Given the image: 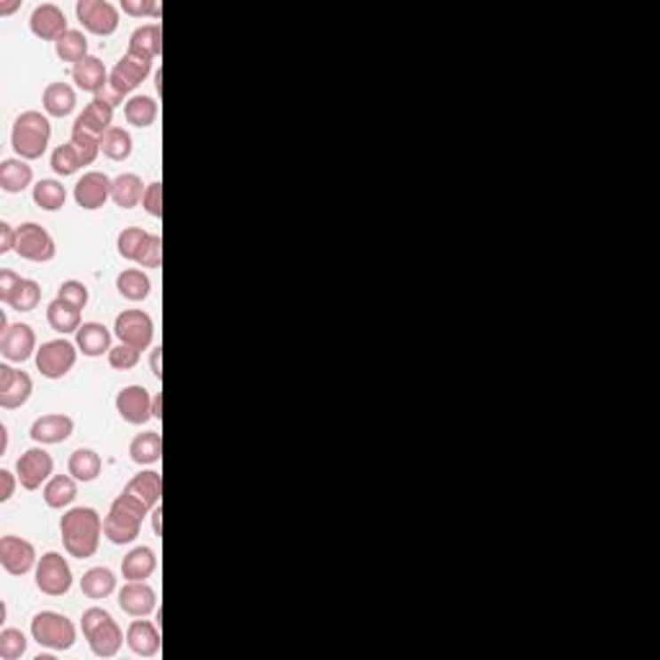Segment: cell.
I'll list each match as a JSON object with an SVG mask.
<instances>
[{
    "mask_svg": "<svg viewBox=\"0 0 660 660\" xmlns=\"http://www.w3.org/2000/svg\"><path fill=\"white\" fill-rule=\"evenodd\" d=\"M60 534H62V545L68 555L76 560H88L99 553V545L104 537V519L91 505L70 508L60 519Z\"/></svg>",
    "mask_w": 660,
    "mask_h": 660,
    "instance_id": "obj_1",
    "label": "cell"
},
{
    "mask_svg": "<svg viewBox=\"0 0 660 660\" xmlns=\"http://www.w3.org/2000/svg\"><path fill=\"white\" fill-rule=\"evenodd\" d=\"M147 513H150V508L145 503L122 490V496L114 498L108 513H106L104 537L111 545H132L142 531V521Z\"/></svg>",
    "mask_w": 660,
    "mask_h": 660,
    "instance_id": "obj_2",
    "label": "cell"
},
{
    "mask_svg": "<svg viewBox=\"0 0 660 660\" xmlns=\"http://www.w3.org/2000/svg\"><path fill=\"white\" fill-rule=\"evenodd\" d=\"M52 139V124L50 116L42 111H21L11 130V145L21 160H39Z\"/></svg>",
    "mask_w": 660,
    "mask_h": 660,
    "instance_id": "obj_3",
    "label": "cell"
},
{
    "mask_svg": "<svg viewBox=\"0 0 660 660\" xmlns=\"http://www.w3.org/2000/svg\"><path fill=\"white\" fill-rule=\"evenodd\" d=\"M80 630H83V637L88 640L91 653L96 658H114L127 640L122 627L116 624V619L101 607H91L83 611Z\"/></svg>",
    "mask_w": 660,
    "mask_h": 660,
    "instance_id": "obj_4",
    "label": "cell"
},
{
    "mask_svg": "<svg viewBox=\"0 0 660 660\" xmlns=\"http://www.w3.org/2000/svg\"><path fill=\"white\" fill-rule=\"evenodd\" d=\"M31 637L50 650H70L78 640V630L70 616L60 611H39L31 619Z\"/></svg>",
    "mask_w": 660,
    "mask_h": 660,
    "instance_id": "obj_5",
    "label": "cell"
},
{
    "mask_svg": "<svg viewBox=\"0 0 660 660\" xmlns=\"http://www.w3.org/2000/svg\"><path fill=\"white\" fill-rule=\"evenodd\" d=\"M34 583L36 588L44 593V596H68L70 588H73V570H70V562L60 553H47V555L39 557L36 568H34Z\"/></svg>",
    "mask_w": 660,
    "mask_h": 660,
    "instance_id": "obj_6",
    "label": "cell"
},
{
    "mask_svg": "<svg viewBox=\"0 0 660 660\" xmlns=\"http://www.w3.org/2000/svg\"><path fill=\"white\" fill-rule=\"evenodd\" d=\"M78 354L80 351L76 344H70L65 338H54V341H47L36 348L34 362H36V370L42 371V377L62 379L73 371L76 362H78Z\"/></svg>",
    "mask_w": 660,
    "mask_h": 660,
    "instance_id": "obj_7",
    "label": "cell"
},
{
    "mask_svg": "<svg viewBox=\"0 0 660 660\" xmlns=\"http://www.w3.org/2000/svg\"><path fill=\"white\" fill-rule=\"evenodd\" d=\"M16 253L31 261V264H50L57 256V243L54 238L36 222H24L19 227V240H16Z\"/></svg>",
    "mask_w": 660,
    "mask_h": 660,
    "instance_id": "obj_8",
    "label": "cell"
},
{
    "mask_svg": "<svg viewBox=\"0 0 660 660\" xmlns=\"http://www.w3.org/2000/svg\"><path fill=\"white\" fill-rule=\"evenodd\" d=\"M114 333H116L119 344L134 346V348L145 351L155 338V322L145 310H124L114 320Z\"/></svg>",
    "mask_w": 660,
    "mask_h": 660,
    "instance_id": "obj_9",
    "label": "cell"
},
{
    "mask_svg": "<svg viewBox=\"0 0 660 660\" xmlns=\"http://www.w3.org/2000/svg\"><path fill=\"white\" fill-rule=\"evenodd\" d=\"M76 13L80 24L96 36H111L119 28V8L108 0H78Z\"/></svg>",
    "mask_w": 660,
    "mask_h": 660,
    "instance_id": "obj_10",
    "label": "cell"
},
{
    "mask_svg": "<svg viewBox=\"0 0 660 660\" xmlns=\"http://www.w3.org/2000/svg\"><path fill=\"white\" fill-rule=\"evenodd\" d=\"M52 473L54 459L44 447L27 449L19 457V462H16V475H19V482L27 490H39L42 485H47V480L52 477Z\"/></svg>",
    "mask_w": 660,
    "mask_h": 660,
    "instance_id": "obj_11",
    "label": "cell"
},
{
    "mask_svg": "<svg viewBox=\"0 0 660 660\" xmlns=\"http://www.w3.org/2000/svg\"><path fill=\"white\" fill-rule=\"evenodd\" d=\"M39 557H36V547L24 539V537H13V534H5L0 539V565L5 573L11 576H27L36 568Z\"/></svg>",
    "mask_w": 660,
    "mask_h": 660,
    "instance_id": "obj_12",
    "label": "cell"
},
{
    "mask_svg": "<svg viewBox=\"0 0 660 660\" xmlns=\"http://www.w3.org/2000/svg\"><path fill=\"white\" fill-rule=\"evenodd\" d=\"M0 354L11 364H24L36 356V333L27 322H13L0 336Z\"/></svg>",
    "mask_w": 660,
    "mask_h": 660,
    "instance_id": "obj_13",
    "label": "cell"
},
{
    "mask_svg": "<svg viewBox=\"0 0 660 660\" xmlns=\"http://www.w3.org/2000/svg\"><path fill=\"white\" fill-rule=\"evenodd\" d=\"M153 400L142 385H130L122 387L116 395V413L122 416V421L132 423V425H145L153 418Z\"/></svg>",
    "mask_w": 660,
    "mask_h": 660,
    "instance_id": "obj_14",
    "label": "cell"
},
{
    "mask_svg": "<svg viewBox=\"0 0 660 660\" xmlns=\"http://www.w3.org/2000/svg\"><path fill=\"white\" fill-rule=\"evenodd\" d=\"M31 393H34V379L27 371L0 364V408L16 410V408L27 405Z\"/></svg>",
    "mask_w": 660,
    "mask_h": 660,
    "instance_id": "obj_15",
    "label": "cell"
},
{
    "mask_svg": "<svg viewBox=\"0 0 660 660\" xmlns=\"http://www.w3.org/2000/svg\"><path fill=\"white\" fill-rule=\"evenodd\" d=\"M111 186L114 179H108L101 171H88L83 173L76 188H73V196H76V204L88 211H96L104 207L106 202L111 199Z\"/></svg>",
    "mask_w": 660,
    "mask_h": 660,
    "instance_id": "obj_16",
    "label": "cell"
},
{
    "mask_svg": "<svg viewBox=\"0 0 660 660\" xmlns=\"http://www.w3.org/2000/svg\"><path fill=\"white\" fill-rule=\"evenodd\" d=\"M28 27H31V34L44 39V42H57L62 39L70 28H68V16L60 5L54 3H42L34 8L31 19H28Z\"/></svg>",
    "mask_w": 660,
    "mask_h": 660,
    "instance_id": "obj_17",
    "label": "cell"
},
{
    "mask_svg": "<svg viewBox=\"0 0 660 660\" xmlns=\"http://www.w3.org/2000/svg\"><path fill=\"white\" fill-rule=\"evenodd\" d=\"M76 431V421L65 413H47L42 418L31 423V441L42 444V447H52V444H62L73 436Z\"/></svg>",
    "mask_w": 660,
    "mask_h": 660,
    "instance_id": "obj_18",
    "label": "cell"
},
{
    "mask_svg": "<svg viewBox=\"0 0 660 660\" xmlns=\"http://www.w3.org/2000/svg\"><path fill=\"white\" fill-rule=\"evenodd\" d=\"M119 608L130 616H150L158 608V593L145 581H127L119 588Z\"/></svg>",
    "mask_w": 660,
    "mask_h": 660,
    "instance_id": "obj_19",
    "label": "cell"
},
{
    "mask_svg": "<svg viewBox=\"0 0 660 660\" xmlns=\"http://www.w3.org/2000/svg\"><path fill=\"white\" fill-rule=\"evenodd\" d=\"M150 70H153V62L139 60V57H134V54L127 52L116 65H114V70L108 73V83H111L122 96H130L134 88L150 76Z\"/></svg>",
    "mask_w": 660,
    "mask_h": 660,
    "instance_id": "obj_20",
    "label": "cell"
},
{
    "mask_svg": "<svg viewBox=\"0 0 660 660\" xmlns=\"http://www.w3.org/2000/svg\"><path fill=\"white\" fill-rule=\"evenodd\" d=\"M127 645L139 658H155L160 653L158 624L150 622L147 616H137L127 627Z\"/></svg>",
    "mask_w": 660,
    "mask_h": 660,
    "instance_id": "obj_21",
    "label": "cell"
},
{
    "mask_svg": "<svg viewBox=\"0 0 660 660\" xmlns=\"http://www.w3.org/2000/svg\"><path fill=\"white\" fill-rule=\"evenodd\" d=\"M76 346H78L83 356L99 359V356H104V354L111 351V330L106 328L104 322H96V320L83 322L78 333H76Z\"/></svg>",
    "mask_w": 660,
    "mask_h": 660,
    "instance_id": "obj_22",
    "label": "cell"
},
{
    "mask_svg": "<svg viewBox=\"0 0 660 660\" xmlns=\"http://www.w3.org/2000/svg\"><path fill=\"white\" fill-rule=\"evenodd\" d=\"M42 106L47 111V116H54V119H65L76 111L78 106V93L70 83H50L42 93Z\"/></svg>",
    "mask_w": 660,
    "mask_h": 660,
    "instance_id": "obj_23",
    "label": "cell"
},
{
    "mask_svg": "<svg viewBox=\"0 0 660 660\" xmlns=\"http://www.w3.org/2000/svg\"><path fill=\"white\" fill-rule=\"evenodd\" d=\"M127 52L139 57V60L155 62L160 52H163V28H160V24H145V27L134 28Z\"/></svg>",
    "mask_w": 660,
    "mask_h": 660,
    "instance_id": "obj_24",
    "label": "cell"
},
{
    "mask_svg": "<svg viewBox=\"0 0 660 660\" xmlns=\"http://www.w3.org/2000/svg\"><path fill=\"white\" fill-rule=\"evenodd\" d=\"M73 83L78 85L80 91L96 96L108 83V70H106V65L99 57L88 54L85 60H80L78 65H73Z\"/></svg>",
    "mask_w": 660,
    "mask_h": 660,
    "instance_id": "obj_25",
    "label": "cell"
},
{
    "mask_svg": "<svg viewBox=\"0 0 660 660\" xmlns=\"http://www.w3.org/2000/svg\"><path fill=\"white\" fill-rule=\"evenodd\" d=\"M111 122H114V108L93 99L91 104L80 111L73 127H76V130H83V132L93 134V137H104V134L114 127Z\"/></svg>",
    "mask_w": 660,
    "mask_h": 660,
    "instance_id": "obj_26",
    "label": "cell"
},
{
    "mask_svg": "<svg viewBox=\"0 0 660 660\" xmlns=\"http://www.w3.org/2000/svg\"><path fill=\"white\" fill-rule=\"evenodd\" d=\"M124 493H130L132 498L142 501L147 508H155L163 498V477L155 470H142L127 482Z\"/></svg>",
    "mask_w": 660,
    "mask_h": 660,
    "instance_id": "obj_27",
    "label": "cell"
},
{
    "mask_svg": "<svg viewBox=\"0 0 660 660\" xmlns=\"http://www.w3.org/2000/svg\"><path fill=\"white\" fill-rule=\"evenodd\" d=\"M158 570V557L150 547H134L122 560V576L127 581H147Z\"/></svg>",
    "mask_w": 660,
    "mask_h": 660,
    "instance_id": "obj_28",
    "label": "cell"
},
{
    "mask_svg": "<svg viewBox=\"0 0 660 660\" xmlns=\"http://www.w3.org/2000/svg\"><path fill=\"white\" fill-rule=\"evenodd\" d=\"M34 181V171L27 160L5 158L0 163V188L5 194H21Z\"/></svg>",
    "mask_w": 660,
    "mask_h": 660,
    "instance_id": "obj_29",
    "label": "cell"
},
{
    "mask_svg": "<svg viewBox=\"0 0 660 660\" xmlns=\"http://www.w3.org/2000/svg\"><path fill=\"white\" fill-rule=\"evenodd\" d=\"M145 196V184L137 173H122L114 179L111 186V202L122 210H134L137 204H142Z\"/></svg>",
    "mask_w": 660,
    "mask_h": 660,
    "instance_id": "obj_30",
    "label": "cell"
},
{
    "mask_svg": "<svg viewBox=\"0 0 660 660\" xmlns=\"http://www.w3.org/2000/svg\"><path fill=\"white\" fill-rule=\"evenodd\" d=\"M80 591L85 599L91 601H101L108 599L116 591V576L108 568H91L88 573H83L80 578Z\"/></svg>",
    "mask_w": 660,
    "mask_h": 660,
    "instance_id": "obj_31",
    "label": "cell"
},
{
    "mask_svg": "<svg viewBox=\"0 0 660 660\" xmlns=\"http://www.w3.org/2000/svg\"><path fill=\"white\" fill-rule=\"evenodd\" d=\"M130 457L134 465H158L163 457V436L158 431H142L130 441Z\"/></svg>",
    "mask_w": 660,
    "mask_h": 660,
    "instance_id": "obj_32",
    "label": "cell"
},
{
    "mask_svg": "<svg viewBox=\"0 0 660 660\" xmlns=\"http://www.w3.org/2000/svg\"><path fill=\"white\" fill-rule=\"evenodd\" d=\"M116 291L130 299V302H142L150 297L153 291V282L150 276L142 271V268H124L119 276H116Z\"/></svg>",
    "mask_w": 660,
    "mask_h": 660,
    "instance_id": "obj_33",
    "label": "cell"
},
{
    "mask_svg": "<svg viewBox=\"0 0 660 660\" xmlns=\"http://www.w3.org/2000/svg\"><path fill=\"white\" fill-rule=\"evenodd\" d=\"M44 503L50 508H68L70 503L78 498V480L73 475H54L47 480L44 490Z\"/></svg>",
    "mask_w": 660,
    "mask_h": 660,
    "instance_id": "obj_34",
    "label": "cell"
},
{
    "mask_svg": "<svg viewBox=\"0 0 660 660\" xmlns=\"http://www.w3.org/2000/svg\"><path fill=\"white\" fill-rule=\"evenodd\" d=\"M47 322L52 325V330L62 333V336L78 333V328L83 325L78 307L70 305V302H65V299H60V297L47 305Z\"/></svg>",
    "mask_w": 660,
    "mask_h": 660,
    "instance_id": "obj_35",
    "label": "cell"
},
{
    "mask_svg": "<svg viewBox=\"0 0 660 660\" xmlns=\"http://www.w3.org/2000/svg\"><path fill=\"white\" fill-rule=\"evenodd\" d=\"M101 454L93 449H76L68 459V473L76 477L78 482H93L101 475Z\"/></svg>",
    "mask_w": 660,
    "mask_h": 660,
    "instance_id": "obj_36",
    "label": "cell"
},
{
    "mask_svg": "<svg viewBox=\"0 0 660 660\" xmlns=\"http://www.w3.org/2000/svg\"><path fill=\"white\" fill-rule=\"evenodd\" d=\"M124 119L137 127V130H147L158 122V101L150 96H132L124 104Z\"/></svg>",
    "mask_w": 660,
    "mask_h": 660,
    "instance_id": "obj_37",
    "label": "cell"
},
{
    "mask_svg": "<svg viewBox=\"0 0 660 660\" xmlns=\"http://www.w3.org/2000/svg\"><path fill=\"white\" fill-rule=\"evenodd\" d=\"M31 196H34V204L39 210L57 211L62 210L65 202H68V188L60 184V181H54V179H42V181H36Z\"/></svg>",
    "mask_w": 660,
    "mask_h": 660,
    "instance_id": "obj_38",
    "label": "cell"
},
{
    "mask_svg": "<svg viewBox=\"0 0 660 660\" xmlns=\"http://www.w3.org/2000/svg\"><path fill=\"white\" fill-rule=\"evenodd\" d=\"M132 134L127 132L124 127H111L108 132L101 137V153L106 158L114 160V163H122L132 155Z\"/></svg>",
    "mask_w": 660,
    "mask_h": 660,
    "instance_id": "obj_39",
    "label": "cell"
},
{
    "mask_svg": "<svg viewBox=\"0 0 660 660\" xmlns=\"http://www.w3.org/2000/svg\"><path fill=\"white\" fill-rule=\"evenodd\" d=\"M54 52L57 57L62 60V62H73V65H78L80 60H85L88 57V39H85V34L78 31V28H70L62 39H57L54 42Z\"/></svg>",
    "mask_w": 660,
    "mask_h": 660,
    "instance_id": "obj_40",
    "label": "cell"
},
{
    "mask_svg": "<svg viewBox=\"0 0 660 660\" xmlns=\"http://www.w3.org/2000/svg\"><path fill=\"white\" fill-rule=\"evenodd\" d=\"M39 299H42V287H39V282H34V279H21V284L16 287L13 297L8 299V307H11V310H19V313H31V310H36Z\"/></svg>",
    "mask_w": 660,
    "mask_h": 660,
    "instance_id": "obj_41",
    "label": "cell"
},
{
    "mask_svg": "<svg viewBox=\"0 0 660 660\" xmlns=\"http://www.w3.org/2000/svg\"><path fill=\"white\" fill-rule=\"evenodd\" d=\"M50 165L57 176H76L80 168H83V160H80L78 150L68 142V145H57L52 150V158H50Z\"/></svg>",
    "mask_w": 660,
    "mask_h": 660,
    "instance_id": "obj_42",
    "label": "cell"
},
{
    "mask_svg": "<svg viewBox=\"0 0 660 660\" xmlns=\"http://www.w3.org/2000/svg\"><path fill=\"white\" fill-rule=\"evenodd\" d=\"M150 233H145L142 227H124L116 238V250L124 261H137V253L142 248V243L147 240Z\"/></svg>",
    "mask_w": 660,
    "mask_h": 660,
    "instance_id": "obj_43",
    "label": "cell"
},
{
    "mask_svg": "<svg viewBox=\"0 0 660 660\" xmlns=\"http://www.w3.org/2000/svg\"><path fill=\"white\" fill-rule=\"evenodd\" d=\"M27 634L21 630H13V627H5L0 632V658L3 660H19L27 653Z\"/></svg>",
    "mask_w": 660,
    "mask_h": 660,
    "instance_id": "obj_44",
    "label": "cell"
},
{
    "mask_svg": "<svg viewBox=\"0 0 660 660\" xmlns=\"http://www.w3.org/2000/svg\"><path fill=\"white\" fill-rule=\"evenodd\" d=\"M70 145L78 150L83 165H91L101 153V137H93V134L76 130V127H73V134H70Z\"/></svg>",
    "mask_w": 660,
    "mask_h": 660,
    "instance_id": "obj_45",
    "label": "cell"
},
{
    "mask_svg": "<svg viewBox=\"0 0 660 660\" xmlns=\"http://www.w3.org/2000/svg\"><path fill=\"white\" fill-rule=\"evenodd\" d=\"M106 356H108V367H111V370L127 371V370H134V367L139 364L142 351H139V348H134V346L119 344V346H111V351H108Z\"/></svg>",
    "mask_w": 660,
    "mask_h": 660,
    "instance_id": "obj_46",
    "label": "cell"
},
{
    "mask_svg": "<svg viewBox=\"0 0 660 660\" xmlns=\"http://www.w3.org/2000/svg\"><path fill=\"white\" fill-rule=\"evenodd\" d=\"M134 264H139L142 268H160L163 264V240L160 235H147V240L142 243V248H139V253H137V261Z\"/></svg>",
    "mask_w": 660,
    "mask_h": 660,
    "instance_id": "obj_47",
    "label": "cell"
},
{
    "mask_svg": "<svg viewBox=\"0 0 660 660\" xmlns=\"http://www.w3.org/2000/svg\"><path fill=\"white\" fill-rule=\"evenodd\" d=\"M57 297L65 299V302H70V305H76L78 310H85V307H88V299H91V291H88V287H85L83 282H78V279H68V282L60 284Z\"/></svg>",
    "mask_w": 660,
    "mask_h": 660,
    "instance_id": "obj_48",
    "label": "cell"
},
{
    "mask_svg": "<svg viewBox=\"0 0 660 660\" xmlns=\"http://www.w3.org/2000/svg\"><path fill=\"white\" fill-rule=\"evenodd\" d=\"M119 11H124L127 16H134V19H158L160 16V3L158 0H122Z\"/></svg>",
    "mask_w": 660,
    "mask_h": 660,
    "instance_id": "obj_49",
    "label": "cell"
},
{
    "mask_svg": "<svg viewBox=\"0 0 660 660\" xmlns=\"http://www.w3.org/2000/svg\"><path fill=\"white\" fill-rule=\"evenodd\" d=\"M142 207L150 217L160 219L163 217V184L153 181V184L145 188V196H142Z\"/></svg>",
    "mask_w": 660,
    "mask_h": 660,
    "instance_id": "obj_50",
    "label": "cell"
},
{
    "mask_svg": "<svg viewBox=\"0 0 660 660\" xmlns=\"http://www.w3.org/2000/svg\"><path fill=\"white\" fill-rule=\"evenodd\" d=\"M19 284H21V276L16 271H11V268L0 271V302L3 305H8V299L13 297V291H16Z\"/></svg>",
    "mask_w": 660,
    "mask_h": 660,
    "instance_id": "obj_51",
    "label": "cell"
},
{
    "mask_svg": "<svg viewBox=\"0 0 660 660\" xmlns=\"http://www.w3.org/2000/svg\"><path fill=\"white\" fill-rule=\"evenodd\" d=\"M16 240H19V227H13L8 222H0V256L16 250Z\"/></svg>",
    "mask_w": 660,
    "mask_h": 660,
    "instance_id": "obj_52",
    "label": "cell"
},
{
    "mask_svg": "<svg viewBox=\"0 0 660 660\" xmlns=\"http://www.w3.org/2000/svg\"><path fill=\"white\" fill-rule=\"evenodd\" d=\"M16 482H19V475H13L8 470H0V503H8L13 498Z\"/></svg>",
    "mask_w": 660,
    "mask_h": 660,
    "instance_id": "obj_53",
    "label": "cell"
},
{
    "mask_svg": "<svg viewBox=\"0 0 660 660\" xmlns=\"http://www.w3.org/2000/svg\"><path fill=\"white\" fill-rule=\"evenodd\" d=\"M96 101H101V104L111 106V108H116L119 104H127V101H124V96H122V93H119V91H116V88H114L111 83H106L104 88H101V91L96 93Z\"/></svg>",
    "mask_w": 660,
    "mask_h": 660,
    "instance_id": "obj_54",
    "label": "cell"
},
{
    "mask_svg": "<svg viewBox=\"0 0 660 660\" xmlns=\"http://www.w3.org/2000/svg\"><path fill=\"white\" fill-rule=\"evenodd\" d=\"M160 354H163V348H153V359H150V364H153V374L160 377L163 371H160Z\"/></svg>",
    "mask_w": 660,
    "mask_h": 660,
    "instance_id": "obj_55",
    "label": "cell"
},
{
    "mask_svg": "<svg viewBox=\"0 0 660 660\" xmlns=\"http://www.w3.org/2000/svg\"><path fill=\"white\" fill-rule=\"evenodd\" d=\"M153 418L155 421L163 418V395H155V400H153Z\"/></svg>",
    "mask_w": 660,
    "mask_h": 660,
    "instance_id": "obj_56",
    "label": "cell"
},
{
    "mask_svg": "<svg viewBox=\"0 0 660 660\" xmlns=\"http://www.w3.org/2000/svg\"><path fill=\"white\" fill-rule=\"evenodd\" d=\"M160 519H163V511L155 508V511H153V529H155V534H160Z\"/></svg>",
    "mask_w": 660,
    "mask_h": 660,
    "instance_id": "obj_57",
    "label": "cell"
},
{
    "mask_svg": "<svg viewBox=\"0 0 660 660\" xmlns=\"http://www.w3.org/2000/svg\"><path fill=\"white\" fill-rule=\"evenodd\" d=\"M0 436H3V447H0V451L5 454V449H8V428H5V425H0Z\"/></svg>",
    "mask_w": 660,
    "mask_h": 660,
    "instance_id": "obj_58",
    "label": "cell"
},
{
    "mask_svg": "<svg viewBox=\"0 0 660 660\" xmlns=\"http://www.w3.org/2000/svg\"><path fill=\"white\" fill-rule=\"evenodd\" d=\"M19 8V3H8V5H0V13H11V11H16Z\"/></svg>",
    "mask_w": 660,
    "mask_h": 660,
    "instance_id": "obj_59",
    "label": "cell"
}]
</instances>
